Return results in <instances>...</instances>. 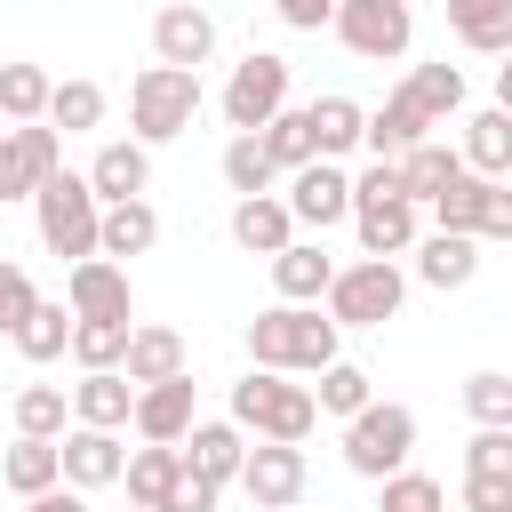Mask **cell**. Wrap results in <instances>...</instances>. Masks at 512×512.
Masks as SVG:
<instances>
[{
    "instance_id": "30bf717a",
    "label": "cell",
    "mask_w": 512,
    "mask_h": 512,
    "mask_svg": "<svg viewBox=\"0 0 512 512\" xmlns=\"http://www.w3.org/2000/svg\"><path fill=\"white\" fill-rule=\"evenodd\" d=\"M304 480H312V464H304L296 440H248V456H240V472H232V488H240L256 512L304 504Z\"/></svg>"
},
{
    "instance_id": "816d5d0a",
    "label": "cell",
    "mask_w": 512,
    "mask_h": 512,
    "mask_svg": "<svg viewBox=\"0 0 512 512\" xmlns=\"http://www.w3.org/2000/svg\"><path fill=\"white\" fill-rule=\"evenodd\" d=\"M0 128H8V120H0Z\"/></svg>"
},
{
    "instance_id": "f5cc1de1",
    "label": "cell",
    "mask_w": 512,
    "mask_h": 512,
    "mask_svg": "<svg viewBox=\"0 0 512 512\" xmlns=\"http://www.w3.org/2000/svg\"><path fill=\"white\" fill-rule=\"evenodd\" d=\"M288 512H296V504H288Z\"/></svg>"
},
{
    "instance_id": "7a4b0ae2",
    "label": "cell",
    "mask_w": 512,
    "mask_h": 512,
    "mask_svg": "<svg viewBox=\"0 0 512 512\" xmlns=\"http://www.w3.org/2000/svg\"><path fill=\"white\" fill-rule=\"evenodd\" d=\"M232 424L248 432V440H312V424H320V408H312V384H296V376H280V368H248L240 384H232Z\"/></svg>"
},
{
    "instance_id": "d590c367",
    "label": "cell",
    "mask_w": 512,
    "mask_h": 512,
    "mask_svg": "<svg viewBox=\"0 0 512 512\" xmlns=\"http://www.w3.org/2000/svg\"><path fill=\"white\" fill-rule=\"evenodd\" d=\"M64 472H56V440H24L16 432V448L0 456V488L8 496H40V488H56Z\"/></svg>"
},
{
    "instance_id": "f35d334b",
    "label": "cell",
    "mask_w": 512,
    "mask_h": 512,
    "mask_svg": "<svg viewBox=\"0 0 512 512\" xmlns=\"http://www.w3.org/2000/svg\"><path fill=\"white\" fill-rule=\"evenodd\" d=\"M64 424H72L64 384H24V392H16V432H24V440H56Z\"/></svg>"
},
{
    "instance_id": "ffe728a7",
    "label": "cell",
    "mask_w": 512,
    "mask_h": 512,
    "mask_svg": "<svg viewBox=\"0 0 512 512\" xmlns=\"http://www.w3.org/2000/svg\"><path fill=\"white\" fill-rule=\"evenodd\" d=\"M184 368H192V344L168 320H128V344H120V376L128 384H160V376H184Z\"/></svg>"
},
{
    "instance_id": "5bb4252c",
    "label": "cell",
    "mask_w": 512,
    "mask_h": 512,
    "mask_svg": "<svg viewBox=\"0 0 512 512\" xmlns=\"http://www.w3.org/2000/svg\"><path fill=\"white\" fill-rule=\"evenodd\" d=\"M120 432H96V424H64L56 432V472H64V488H80V496H96V488H112L120 480Z\"/></svg>"
},
{
    "instance_id": "cb8c5ba5",
    "label": "cell",
    "mask_w": 512,
    "mask_h": 512,
    "mask_svg": "<svg viewBox=\"0 0 512 512\" xmlns=\"http://www.w3.org/2000/svg\"><path fill=\"white\" fill-rule=\"evenodd\" d=\"M288 240H296V216H288L280 192H240V200H232V248H248V256H280Z\"/></svg>"
},
{
    "instance_id": "6da1fadb",
    "label": "cell",
    "mask_w": 512,
    "mask_h": 512,
    "mask_svg": "<svg viewBox=\"0 0 512 512\" xmlns=\"http://www.w3.org/2000/svg\"><path fill=\"white\" fill-rule=\"evenodd\" d=\"M344 352V328L320 304H264L248 320V368H280V376H312Z\"/></svg>"
},
{
    "instance_id": "52a82bcc",
    "label": "cell",
    "mask_w": 512,
    "mask_h": 512,
    "mask_svg": "<svg viewBox=\"0 0 512 512\" xmlns=\"http://www.w3.org/2000/svg\"><path fill=\"white\" fill-rule=\"evenodd\" d=\"M424 208H432V224H440V232L512 240V184H504V176H472V168H456Z\"/></svg>"
},
{
    "instance_id": "d4e9b609",
    "label": "cell",
    "mask_w": 512,
    "mask_h": 512,
    "mask_svg": "<svg viewBox=\"0 0 512 512\" xmlns=\"http://www.w3.org/2000/svg\"><path fill=\"white\" fill-rule=\"evenodd\" d=\"M456 160H464L472 176H512V104H480V112H464V144H456Z\"/></svg>"
},
{
    "instance_id": "484cf974",
    "label": "cell",
    "mask_w": 512,
    "mask_h": 512,
    "mask_svg": "<svg viewBox=\"0 0 512 512\" xmlns=\"http://www.w3.org/2000/svg\"><path fill=\"white\" fill-rule=\"evenodd\" d=\"M272 264V296L280 304H320V288H328V272H336V256L320 248V240H288L280 256H264Z\"/></svg>"
},
{
    "instance_id": "f1b7e54d",
    "label": "cell",
    "mask_w": 512,
    "mask_h": 512,
    "mask_svg": "<svg viewBox=\"0 0 512 512\" xmlns=\"http://www.w3.org/2000/svg\"><path fill=\"white\" fill-rule=\"evenodd\" d=\"M400 96H408V104H416L432 128H448V120L464 112V64H448V56H440V64H408Z\"/></svg>"
},
{
    "instance_id": "277c9868",
    "label": "cell",
    "mask_w": 512,
    "mask_h": 512,
    "mask_svg": "<svg viewBox=\"0 0 512 512\" xmlns=\"http://www.w3.org/2000/svg\"><path fill=\"white\" fill-rule=\"evenodd\" d=\"M96 208H104V200L88 192L80 168H48V176L32 184V232H40V248L64 256V264L96 256Z\"/></svg>"
},
{
    "instance_id": "f6af8a7d",
    "label": "cell",
    "mask_w": 512,
    "mask_h": 512,
    "mask_svg": "<svg viewBox=\"0 0 512 512\" xmlns=\"http://www.w3.org/2000/svg\"><path fill=\"white\" fill-rule=\"evenodd\" d=\"M32 304H40V288H32V272H24L16 256H0V336H8V328H16V320H24Z\"/></svg>"
},
{
    "instance_id": "f546056e",
    "label": "cell",
    "mask_w": 512,
    "mask_h": 512,
    "mask_svg": "<svg viewBox=\"0 0 512 512\" xmlns=\"http://www.w3.org/2000/svg\"><path fill=\"white\" fill-rule=\"evenodd\" d=\"M448 32L472 56H512V0H448Z\"/></svg>"
},
{
    "instance_id": "681fc988",
    "label": "cell",
    "mask_w": 512,
    "mask_h": 512,
    "mask_svg": "<svg viewBox=\"0 0 512 512\" xmlns=\"http://www.w3.org/2000/svg\"><path fill=\"white\" fill-rule=\"evenodd\" d=\"M24 512H88V496L56 480V488H40V496H24Z\"/></svg>"
},
{
    "instance_id": "4316f807",
    "label": "cell",
    "mask_w": 512,
    "mask_h": 512,
    "mask_svg": "<svg viewBox=\"0 0 512 512\" xmlns=\"http://www.w3.org/2000/svg\"><path fill=\"white\" fill-rule=\"evenodd\" d=\"M416 136H432V120H424V112H416L400 88H392V96H384V104L360 120V152H368V160H400Z\"/></svg>"
},
{
    "instance_id": "f907efd6",
    "label": "cell",
    "mask_w": 512,
    "mask_h": 512,
    "mask_svg": "<svg viewBox=\"0 0 512 512\" xmlns=\"http://www.w3.org/2000/svg\"><path fill=\"white\" fill-rule=\"evenodd\" d=\"M128 512H144V504H128Z\"/></svg>"
},
{
    "instance_id": "8d00e7d4",
    "label": "cell",
    "mask_w": 512,
    "mask_h": 512,
    "mask_svg": "<svg viewBox=\"0 0 512 512\" xmlns=\"http://www.w3.org/2000/svg\"><path fill=\"white\" fill-rule=\"evenodd\" d=\"M48 64H0V120L16 128V120H40L48 112Z\"/></svg>"
},
{
    "instance_id": "bcb514c9",
    "label": "cell",
    "mask_w": 512,
    "mask_h": 512,
    "mask_svg": "<svg viewBox=\"0 0 512 512\" xmlns=\"http://www.w3.org/2000/svg\"><path fill=\"white\" fill-rule=\"evenodd\" d=\"M464 512H512V472H464Z\"/></svg>"
},
{
    "instance_id": "e0dca14e",
    "label": "cell",
    "mask_w": 512,
    "mask_h": 512,
    "mask_svg": "<svg viewBox=\"0 0 512 512\" xmlns=\"http://www.w3.org/2000/svg\"><path fill=\"white\" fill-rule=\"evenodd\" d=\"M176 456H184V472H200L208 488H232V472H240V456H248V432H240L232 416H192V432L176 440Z\"/></svg>"
},
{
    "instance_id": "ab89813d",
    "label": "cell",
    "mask_w": 512,
    "mask_h": 512,
    "mask_svg": "<svg viewBox=\"0 0 512 512\" xmlns=\"http://www.w3.org/2000/svg\"><path fill=\"white\" fill-rule=\"evenodd\" d=\"M376 512H448V488L432 480V472H384L376 480Z\"/></svg>"
},
{
    "instance_id": "836d02e7",
    "label": "cell",
    "mask_w": 512,
    "mask_h": 512,
    "mask_svg": "<svg viewBox=\"0 0 512 512\" xmlns=\"http://www.w3.org/2000/svg\"><path fill=\"white\" fill-rule=\"evenodd\" d=\"M104 104H112V96H104L96 80H56L40 120H48L56 136H88V128H104Z\"/></svg>"
},
{
    "instance_id": "ba28073f",
    "label": "cell",
    "mask_w": 512,
    "mask_h": 512,
    "mask_svg": "<svg viewBox=\"0 0 512 512\" xmlns=\"http://www.w3.org/2000/svg\"><path fill=\"white\" fill-rule=\"evenodd\" d=\"M408 456H416V408L368 400L360 416H344V464H352L360 480H384V472H400Z\"/></svg>"
},
{
    "instance_id": "603a6c76",
    "label": "cell",
    "mask_w": 512,
    "mask_h": 512,
    "mask_svg": "<svg viewBox=\"0 0 512 512\" xmlns=\"http://www.w3.org/2000/svg\"><path fill=\"white\" fill-rule=\"evenodd\" d=\"M80 176H88V192H96V200H136V192L152 184V144L112 136V144H96V160H88Z\"/></svg>"
},
{
    "instance_id": "8992f818",
    "label": "cell",
    "mask_w": 512,
    "mask_h": 512,
    "mask_svg": "<svg viewBox=\"0 0 512 512\" xmlns=\"http://www.w3.org/2000/svg\"><path fill=\"white\" fill-rule=\"evenodd\" d=\"M328 32L344 40V56L360 64H400L416 48V0H336Z\"/></svg>"
},
{
    "instance_id": "4dcf8cb0",
    "label": "cell",
    "mask_w": 512,
    "mask_h": 512,
    "mask_svg": "<svg viewBox=\"0 0 512 512\" xmlns=\"http://www.w3.org/2000/svg\"><path fill=\"white\" fill-rule=\"evenodd\" d=\"M456 168H464V160H456V144H440V136H416V144L392 160V176H400V200H416V208H424V200H432V192H440Z\"/></svg>"
},
{
    "instance_id": "74e56055",
    "label": "cell",
    "mask_w": 512,
    "mask_h": 512,
    "mask_svg": "<svg viewBox=\"0 0 512 512\" xmlns=\"http://www.w3.org/2000/svg\"><path fill=\"white\" fill-rule=\"evenodd\" d=\"M256 144L272 152V168H280V176H288V168H304V160H312V128H304V104H280V112L256 128Z\"/></svg>"
},
{
    "instance_id": "d6986e66",
    "label": "cell",
    "mask_w": 512,
    "mask_h": 512,
    "mask_svg": "<svg viewBox=\"0 0 512 512\" xmlns=\"http://www.w3.org/2000/svg\"><path fill=\"white\" fill-rule=\"evenodd\" d=\"M480 248H488V240H472V232H440V224H432V232H416L408 256H416V280L448 296V288H472V280H480Z\"/></svg>"
},
{
    "instance_id": "3957f363",
    "label": "cell",
    "mask_w": 512,
    "mask_h": 512,
    "mask_svg": "<svg viewBox=\"0 0 512 512\" xmlns=\"http://www.w3.org/2000/svg\"><path fill=\"white\" fill-rule=\"evenodd\" d=\"M200 104H208L200 72H184V64H144V72L128 80V136H136V144H176V136L200 120Z\"/></svg>"
},
{
    "instance_id": "8fae6325",
    "label": "cell",
    "mask_w": 512,
    "mask_h": 512,
    "mask_svg": "<svg viewBox=\"0 0 512 512\" xmlns=\"http://www.w3.org/2000/svg\"><path fill=\"white\" fill-rule=\"evenodd\" d=\"M288 216H296V232H336L344 216H352V168L344 160H304V168H288Z\"/></svg>"
},
{
    "instance_id": "9c48e42d",
    "label": "cell",
    "mask_w": 512,
    "mask_h": 512,
    "mask_svg": "<svg viewBox=\"0 0 512 512\" xmlns=\"http://www.w3.org/2000/svg\"><path fill=\"white\" fill-rule=\"evenodd\" d=\"M288 88H296L288 56H272V48H248V56L232 64V80L216 88V112H224V128H232V136H248V128H264V120L288 104Z\"/></svg>"
},
{
    "instance_id": "b9f144b4",
    "label": "cell",
    "mask_w": 512,
    "mask_h": 512,
    "mask_svg": "<svg viewBox=\"0 0 512 512\" xmlns=\"http://www.w3.org/2000/svg\"><path fill=\"white\" fill-rule=\"evenodd\" d=\"M120 344H128V320H72V336H64V352L80 368H120Z\"/></svg>"
},
{
    "instance_id": "7dc6e473",
    "label": "cell",
    "mask_w": 512,
    "mask_h": 512,
    "mask_svg": "<svg viewBox=\"0 0 512 512\" xmlns=\"http://www.w3.org/2000/svg\"><path fill=\"white\" fill-rule=\"evenodd\" d=\"M176 464H184V456H176ZM216 496H224V488H208L200 472H176L168 496H160V512H216Z\"/></svg>"
},
{
    "instance_id": "5b68a950",
    "label": "cell",
    "mask_w": 512,
    "mask_h": 512,
    "mask_svg": "<svg viewBox=\"0 0 512 512\" xmlns=\"http://www.w3.org/2000/svg\"><path fill=\"white\" fill-rule=\"evenodd\" d=\"M400 304H408V272H400V256L336 264L328 288H320V312H328L336 328H384V320H400Z\"/></svg>"
},
{
    "instance_id": "44dd1931",
    "label": "cell",
    "mask_w": 512,
    "mask_h": 512,
    "mask_svg": "<svg viewBox=\"0 0 512 512\" xmlns=\"http://www.w3.org/2000/svg\"><path fill=\"white\" fill-rule=\"evenodd\" d=\"M152 240H160V208L136 192V200H104L96 208V256H112V264H128V256H152Z\"/></svg>"
},
{
    "instance_id": "c3c4849f",
    "label": "cell",
    "mask_w": 512,
    "mask_h": 512,
    "mask_svg": "<svg viewBox=\"0 0 512 512\" xmlns=\"http://www.w3.org/2000/svg\"><path fill=\"white\" fill-rule=\"evenodd\" d=\"M272 16H280L288 32H328V16H336V0H272Z\"/></svg>"
},
{
    "instance_id": "83f0119b",
    "label": "cell",
    "mask_w": 512,
    "mask_h": 512,
    "mask_svg": "<svg viewBox=\"0 0 512 512\" xmlns=\"http://www.w3.org/2000/svg\"><path fill=\"white\" fill-rule=\"evenodd\" d=\"M360 120H368V104H352V96H312V104H304L312 160H352V152H360Z\"/></svg>"
},
{
    "instance_id": "60d3db41",
    "label": "cell",
    "mask_w": 512,
    "mask_h": 512,
    "mask_svg": "<svg viewBox=\"0 0 512 512\" xmlns=\"http://www.w3.org/2000/svg\"><path fill=\"white\" fill-rule=\"evenodd\" d=\"M216 168H224V184H232V192H272V184H280V168H272V152L256 144V128H248V136H232Z\"/></svg>"
},
{
    "instance_id": "2e32d148",
    "label": "cell",
    "mask_w": 512,
    "mask_h": 512,
    "mask_svg": "<svg viewBox=\"0 0 512 512\" xmlns=\"http://www.w3.org/2000/svg\"><path fill=\"white\" fill-rule=\"evenodd\" d=\"M192 416H200V400H192V368H184V376H160V384H136V408H128L136 440L176 448V440L192 432Z\"/></svg>"
},
{
    "instance_id": "7c38bea8",
    "label": "cell",
    "mask_w": 512,
    "mask_h": 512,
    "mask_svg": "<svg viewBox=\"0 0 512 512\" xmlns=\"http://www.w3.org/2000/svg\"><path fill=\"white\" fill-rule=\"evenodd\" d=\"M64 312H72V320H136L128 264H112V256H80V264H64Z\"/></svg>"
},
{
    "instance_id": "e575fe53",
    "label": "cell",
    "mask_w": 512,
    "mask_h": 512,
    "mask_svg": "<svg viewBox=\"0 0 512 512\" xmlns=\"http://www.w3.org/2000/svg\"><path fill=\"white\" fill-rule=\"evenodd\" d=\"M184 464H176V448H160V440H144V448H128L120 456V480H128V504H144V512H160V496H168V480H176Z\"/></svg>"
},
{
    "instance_id": "ee69618b",
    "label": "cell",
    "mask_w": 512,
    "mask_h": 512,
    "mask_svg": "<svg viewBox=\"0 0 512 512\" xmlns=\"http://www.w3.org/2000/svg\"><path fill=\"white\" fill-rule=\"evenodd\" d=\"M464 472H512V424H480L464 440Z\"/></svg>"
},
{
    "instance_id": "7402d4cb",
    "label": "cell",
    "mask_w": 512,
    "mask_h": 512,
    "mask_svg": "<svg viewBox=\"0 0 512 512\" xmlns=\"http://www.w3.org/2000/svg\"><path fill=\"white\" fill-rule=\"evenodd\" d=\"M72 400V424H96V432H128V408H136V384L120 368H80V384H64Z\"/></svg>"
},
{
    "instance_id": "d6a6232c",
    "label": "cell",
    "mask_w": 512,
    "mask_h": 512,
    "mask_svg": "<svg viewBox=\"0 0 512 512\" xmlns=\"http://www.w3.org/2000/svg\"><path fill=\"white\" fill-rule=\"evenodd\" d=\"M368 400H376V376H368L360 360L336 352L328 368H312V408H320V416H360Z\"/></svg>"
},
{
    "instance_id": "1f68e13d",
    "label": "cell",
    "mask_w": 512,
    "mask_h": 512,
    "mask_svg": "<svg viewBox=\"0 0 512 512\" xmlns=\"http://www.w3.org/2000/svg\"><path fill=\"white\" fill-rule=\"evenodd\" d=\"M64 336H72V312H64V296H40L16 328H8V344L32 360V368H48V360H64Z\"/></svg>"
},
{
    "instance_id": "4fadbf2b",
    "label": "cell",
    "mask_w": 512,
    "mask_h": 512,
    "mask_svg": "<svg viewBox=\"0 0 512 512\" xmlns=\"http://www.w3.org/2000/svg\"><path fill=\"white\" fill-rule=\"evenodd\" d=\"M48 168H64V136H56L48 120L0 128V200H32V184H40Z\"/></svg>"
},
{
    "instance_id": "ac0fdd59",
    "label": "cell",
    "mask_w": 512,
    "mask_h": 512,
    "mask_svg": "<svg viewBox=\"0 0 512 512\" xmlns=\"http://www.w3.org/2000/svg\"><path fill=\"white\" fill-rule=\"evenodd\" d=\"M352 232H360V256H408L416 248V232H424V208L416 200H352V216H344Z\"/></svg>"
},
{
    "instance_id": "9a60e30c",
    "label": "cell",
    "mask_w": 512,
    "mask_h": 512,
    "mask_svg": "<svg viewBox=\"0 0 512 512\" xmlns=\"http://www.w3.org/2000/svg\"><path fill=\"white\" fill-rule=\"evenodd\" d=\"M216 56V16L200 8V0H168L160 16H152V64H184V72H200Z\"/></svg>"
},
{
    "instance_id": "7bdbcfd3",
    "label": "cell",
    "mask_w": 512,
    "mask_h": 512,
    "mask_svg": "<svg viewBox=\"0 0 512 512\" xmlns=\"http://www.w3.org/2000/svg\"><path fill=\"white\" fill-rule=\"evenodd\" d=\"M464 408H472V424H512V376L504 368L464 376Z\"/></svg>"
}]
</instances>
